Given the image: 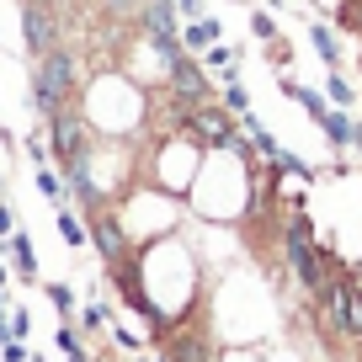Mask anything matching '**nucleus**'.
<instances>
[{
	"mask_svg": "<svg viewBox=\"0 0 362 362\" xmlns=\"http://www.w3.org/2000/svg\"><path fill=\"white\" fill-rule=\"evenodd\" d=\"M27 48H33L37 59L43 54H54L59 48V22H54V11H48V0H27Z\"/></svg>",
	"mask_w": 362,
	"mask_h": 362,
	"instance_id": "4",
	"label": "nucleus"
},
{
	"mask_svg": "<svg viewBox=\"0 0 362 362\" xmlns=\"http://www.w3.org/2000/svg\"><path fill=\"white\" fill-rule=\"evenodd\" d=\"M0 362H33V346H27V341H6V346H0Z\"/></svg>",
	"mask_w": 362,
	"mask_h": 362,
	"instance_id": "16",
	"label": "nucleus"
},
{
	"mask_svg": "<svg viewBox=\"0 0 362 362\" xmlns=\"http://www.w3.org/2000/svg\"><path fill=\"white\" fill-rule=\"evenodd\" d=\"M224 43V27L214 22V16H203V22H181V48L187 54H203V48Z\"/></svg>",
	"mask_w": 362,
	"mask_h": 362,
	"instance_id": "6",
	"label": "nucleus"
},
{
	"mask_svg": "<svg viewBox=\"0 0 362 362\" xmlns=\"http://www.w3.org/2000/svg\"><path fill=\"white\" fill-rule=\"evenodd\" d=\"M203 69H214L218 80H240V54H235V43H214V48H203Z\"/></svg>",
	"mask_w": 362,
	"mask_h": 362,
	"instance_id": "9",
	"label": "nucleus"
},
{
	"mask_svg": "<svg viewBox=\"0 0 362 362\" xmlns=\"http://www.w3.org/2000/svg\"><path fill=\"white\" fill-rule=\"evenodd\" d=\"M75 90H80V69H75V54L54 48V54L37 59L33 69V102L43 117H54L59 107H75Z\"/></svg>",
	"mask_w": 362,
	"mask_h": 362,
	"instance_id": "1",
	"label": "nucleus"
},
{
	"mask_svg": "<svg viewBox=\"0 0 362 362\" xmlns=\"http://www.w3.org/2000/svg\"><path fill=\"white\" fill-rule=\"evenodd\" d=\"M6 235H16V218H11V208L0 203V240H6Z\"/></svg>",
	"mask_w": 362,
	"mask_h": 362,
	"instance_id": "19",
	"label": "nucleus"
},
{
	"mask_svg": "<svg viewBox=\"0 0 362 362\" xmlns=\"http://www.w3.org/2000/svg\"><path fill=\"white\" fill-rule=\"evenodd\" d=\"M218 102H224L235 117H245L250 112V90L240 86V80H218Z\"/></svg>",
	"mask_w": 362,
	"mask_h": 362,
	"instance_id": "14",
	"label": "nucleus"
},
{
	"mask_svg": "<svg viewBox=\"0 0 362 362\" xmlns=\"http://www.w3.org/2000/svg\"><path fill=\"white\" fill-rule=\"evenodd\" d=\"M176 11H181V22H203L208 6H203V0H176Z\"/></svg>",
	"mask_w": 362,
	"mask_h": 362,
	"instance_id": "17",
	"label": "nucleus"
},
{
	"mask_svg": "<svg viewBox=\"0 0 362 362\" xmlns=\"http://www.w3.org/2000/svg\"><path fill=\"white\" fill-rule=\"evenodd\" d=\"M325 96H330V107H341V112L357 107V86L346 80V69H330V75H325Z\"/></svg>",
	"mask_w": 362,
	"mask_h": 362,
	"instance_id": "13",
	"label": "nucleus"
},
{
	"mask_svg": "<svg viewBox=\"0 0 362 362\" xmlns=\"http://www.w3.org/2000/svg\"><path fill=\"white\" fill-rule=\"evenodd\" d=\"M6 283H11V261H0V293H6Z\"/></svg>",
	"mask_w": 362,
	"mask_h": 362,
	"instance_id": "20",
	"label": "nucleus"
},
{
	"mask_svg": "<svg viewBox=\"0 0 362 362\" xmlns=\"http://www.w3.org/2000/svg\"><path fill=\"white\" fill-rule=\"evenodd\" d=\"M309 43H315V54H320V64H325V69H341V64H346V54H341L336 27H330V22H309Z\"/></svg>",
	"mask_w": 362,
	"mask_h": 362,
	"instance_id": "7",
	"label": "nucleus"
},
{
	"mask_svg": "<svg viewBox=\"0 0 362 362\" xmlns=\"http://www.w3.org/2000/svg\"><path fill=\"white\" fill-rule=\"evenodd\" d=\"M267 48H272V59H277V64H283V69H288V59H293V48H288V43H283V37H272V43H267Z\"/></svg>",
	"mask_w": 362,
	"mask_h": 362,
	"instance_id": "18",
	"label": "nucleus"
},
{
	"mask_svg": "<svg viewBox=\"0 0 362 362\" xmlns=\"http://www.w3.org/2000/svg\"><path fill=\"white\" fill-rule=\"evenodd\" d=\"M250 37H256V43H272V37H277V22H272L267 6H256V11H250Z\"/></svg>",
	"mask_w": 362,
	"mask_h": 362,
	"instance_id": "15",
	"label": "nucleus"
},
{
	"mask_svg": "<svg viewBox=\"0 0 362 362\" xmlns=\"http://www.w3.org/2000/svg\"><path fill=\"white\" fill-rule=\"evenodd\" d=\"M43 298L54 304L59 320H75V315H80V293H75L69 283H43Z\"/></svg>",
	"mask_w": 362,
	"mask_h": 362,
	"instance_id": "12",
	"label": "nucleus"
},
{
	"mask_svg": "<svg viewBox=\"0 0 362 362\" xmlns=\"http://www.w3.org/2000/svg\"><path fill=\"white\" fill-rule=\"evenodd\" d=\"M160 362H218V346L192 325V320H181V325L160 341Z\"/></svg>",
	"mask_w": 362,
	"mask_h": 362,
	"instance_id": "3",
	"label": "nucleus"
},
{
	"mask_svg": "<svg viewBox=\"0 0 362 362\" xmlns=\"http://www.w3.org/2000/svg\"><path fill=\"white\" fill-rule=\"evenodd\" d=\"M6 261H11V272H16V277L37 283V250H33V235H27V229L6 235Z\"/></svg>",
	"mask_w": 362,
	"mask_h": 362,
	"instance_id": "5",
	"label": "nucleus"
},
{
	"mask_svg": "<svg viewBox=\"0 0 362 362\" xmlns=\"http://www.w3.org/2000/svg\"><path fill=\"white\" fill-rule=\"evenodd\" d=\"M75 325L86 330V336H107V330H112V309H107L102 298H86L80 315H75Z\"/></svg>",
	"mask_w": 362,
	"mask_h": 362,
	"instance_id": "10",
	"label": "nucleus"
},
{
	"mask_svg": "<svg viewBox=\"0 0 362 362\" xmlns=\"http://www.w3.org/2000/svg\"><path fill=\"white\" fill-rule=\"evenodd\" d=\"M37 192L48 197V208H64V203H69V181H64V170L37 165Z\"/></svg>",
	"mask_w": 362,
	"mask_h": 362,
	"instance_id": "11",
	"label": "nucleus"
},
{
	"mask_svg": "<svg viewBox=\"0 0 362 362\" xmlns=\"http://www.w3.org/2000/svg\"><path fill=\"white\" fill-rule=\"evenodd\" d=\"M181 134L192 139L197 149H235V144H245V128H240V117L229 112L224 102L187 107V112H181Z\"/></svg>",
	"mask_w": 362,
	"mask_h": 362,
	"instance_id": "2",
	"label": "nucleus"
},
{
	"mask_svg": "<svg viewBox=\"0 0 362 362\" xmlns=\"http://www.w3.org/2000/svg\"><path fill=\"white\" fill-rule=\"evenodd\" d=\"M54 218H59V235H64V245H69V250H86V245H90V229H86V214H80L75 203L54 208Z\"/></svg>",
	"mask_w": 362,
	"mask_h": 362,
	"instance_id": "8",
	"label": "nucleus"
}]
</instances>
